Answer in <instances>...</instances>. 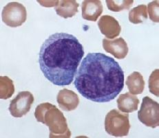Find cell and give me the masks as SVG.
<instances>
[{
  "label": "cell",
  "mask_w": 159,
  "mask_h": 138,
  "mask_svg": "<svg viewBox=\"0 0 159 138\" xmlns=\"http://www.w3.org/2000/svg\"><path fill=\"white\" fill-rule=\"evenodd\" d=\"M105 129L106 132L114 137L127 136L130 129L129 115L113 109L106 116Z\"/></svg>",
  "instance_id": "cell-4"
},
{
  "label": "cell",
  "mask_w": 159,
  "mask_h": 138,
  "mask_svg": "<svg viewBox=\"0 0 159 138\" xmlns=\"http://www.w3.org/2000/svg\"><path fill=\"white\" fill-rule=\"evenodd\" d=\"M57 101L59 107L66 111L75 110L79 104V98L77 94L68 89L59 91L57 97Z\"/></svg>",
  "instance_id": "cell-10"
},
{
  "label": "cell",
  "mask_w": 159,
  "mask_h": 138,
  "mask_svg": "<svg viewBox=\"0 0 159 138\" xmlns=\"http://www.w3.org/2000/svg\"><path fill=\"white\" fill-rule=\"evenodd\" d=\"M126 85L129 93L133 95L141 94L145 88V81L142 75L138 71H134L127 78Z\"/></svg>",
  "instance_id": "cell-14"
},
{
  "label": "cell",
  "mask_w": 159,
  "mask_h": 138,
  "mask_svg": "<svg viewBox=\"0 0 159 138\" xmlns=\"http://www.w3.org/2000/svg\"><path fill=\"white\" fill-rule=\"evenodd\" d=\"M148 19L147 6L139 5L132 8L129 12V20L134 24H141Z\"/></svg>",
  "instance_id": "cell-15"
},
{
  "label": "cell",
  "mask_w": 159,
  "mask_h": 138,
  "mask_svg": "<svg viewBox=\"0 0 159 138\" xmlns=\"http://www.w3.org/2000/svg\"><path fill=\"white\" fill-rule=\"evenodd\" d=\"M98 26L101 32L110 39H113L119 36L121 31L119 21L110 15L101 17L98 21Z\"/></svg>",
  "instance_id": "cell-8"
},
{
  "label": "cell",
  "mask_w": 159,
  "mask_h": 138,
  "mask_svg": "<svg viewBox=\"0 0 159 138\" xmlns=\"http://www.w3.org/2000/svg\"><path fill=\"white\" fill-rule=\"evenodd\" d=\"M15 92V86L12 80L7 76L0 77V98L6 100Z\"/></svg>",
  "instance_id": "cell-16"
},
{
  "label": "cell",
  "mask_w": 159,
  "mask_h": 138,
  "mask_svg": "<svg viewBox=\"0 0 159 138\" xmlns=\"http://www.w3.org/2000/svg\"><path fill=\"white\" fill-rule=\"evenodd\" d=\"M159 4L158 1H153L149 3L147 7V10L148 11L149 19L155 23L159 22Z\"/></svg>",
  "instance_id": "cell-19"
},
{
  "label": "cell",
  "mask_w": 159,
  "mask_h": 138,
  "mask_svg": "<svg viewBox=\"0 0 159 138\" xmlns=\"http://www.w3.org/2000/svg\"><path fill=\"white\" fill-rule=\"evenodd\" d=\"M2 14L3 22L11 28L21 26L26 22L27 19L26 7L18 2H11L6 4Z\"/></svg>",
  "instance_id": "cell-5"
},
{
  "label": "cell",
  "mask_w": 159,
  "mask_h": 138,
  "mask_svg": "<svg viewBox=\"0 0 159 138\" xmlns=\"http://www.w3.org/2000/svg\"><path fill=\"white\" fill-rule=\"evenodd\" d=\"M84 56V47L77 37L65 32L55 33L41 46L40 70L55 85L68 86L74 80Z\"/></svg>",
  "instance_id": "cell-2"
},
{
  "label": "cell",
  "mask_w": 159,
  "mask_h": 138,
  "mask_svg": "<svg viewBox=\"0 0 159 138\" xmlns=\"http://www.w3.org/2000/svg\"><path fill=\"white\" fill-rule=\"evenodd\" d=\"M107 8L113 12H120L123 10H128L132 7L133 0H107L106 1Z\"/></svg>",
  "instance_id": "cell-17"
},
{
  "label": "cell",
  "mask_w": 159,
  "mask_h": 138,
  "mask_svg": "<svg viewBox=\"0 0 159 138\" xmlns=\"http://www.w3.org/2000/svg\"><path fill=\"white\" fill-rule=\"evenodd\" d=\"M74 84L82 96L94 102H108L124 87V71L114 58L103 53H89L83 59Z\"/></svg>",
  "instance_id": "cell-1"
},
{
  "label": "cell",
  "mask_w": 159,
  "mask_h": 138,
  "mask_svg": "<svg viewBox=\"0 0 159 138\" xmlns=\"http://www.w3.org/2000/svg\"><path fill=\"white\" fill-rule=\"evenodd\" d=\"M139 121L145 126L156 128L159 126V104L149 98L144 97L138 112Z\"/></svg>",
  "instance_id": "cell-6"
},
{
  "label": "cell",
  "mask_w": 159,
  "mask_h": 138,
  "mask_svg": "<svg viewBox=\"0 0 159 138\" xmlns=\"http://www.w3.org/2000/svg\"><path fill=\"white\" fill-rule=\"evenodd\" d=\"M81 11L83 19L96 21L102 14L103 8L99 0H85L82 3Z\"/></svg>",
  "instance_id": "cell-11"
},
{
  "label": "cell",
  "mask_w": 159,
  "mask_h": 138,
  "mask_svg": "<svg viewBox=\"0 0 159 138\" xmlns=\"http://www.w3.org/2000/svg\"><path fill=\"white\" fill-rule=\"evenodd\" d=\"M34 101V96L30 92H21L11 101L9 111L15 118L23 117L29 112Z\"/></svg>",
  "instance_id": "cell-7"
},
{
  "label": "cell",
  "mask_w": 159,
  "mask_h": 138,
  "mask_svg": "<svg viewBox=\"0 0 159 138\" xmlns=\"http://www.w3.org/2000/svg\"><path fill=\"white\" fill-rule=\"evenodd\" d=\"M158 78H159V70L158 69H157V70H155L153 72H152L149 78V92L157 97L159 96Z\"/></svg>",
  "instance_id": "cell-18"
},
{
  "label": "cell",
  "mask_w": 159,
  "mask_h": 138,
  "mask_svg": "<svg viewBox=\"0 0 159 138\" xmlns=\"http://www.w3.org/2000/svg\"><path fill=\"white\" fill-rule=\"evenodd\" d=\"M139 104V98L130 93L120 94L117 100V106L119 110L127 114L137 111Z\"/></svg>",
  "instance_id": "cell-13"
},
{
  "label": "cell",
  "mask_w": 159,
  "mask_h": 138,
  "mask_svg": "<svg viewBox=\"0 0 159 138\" xmlns=\"http://www.w3.org/2000/svg\"><path fill=\"white\" fill-rule=\"evenodd\" d=\"M103 47L107 53L112 54L118 59L125 58L129 51L128 44L121 37L112 41L104 39L103 40Z\"/></svg>",
  "instance_id": "cell-9"
},
{
  "label": "cell",
  "mask_w": 159,
  "mask_h": 138,
  "mask_svg": "<svg viewBox=\"0 0 159 138\" xmlns=\"http://www.w3.org/2000/svg\"><path fill=\"white\" fill-rule=\"evenodd\" d=\"M37 122L48 127L50 137H65L71 136V132L63 113L54 105L44 102L39 105L34 113Z\"/></svg>",
  "instance_id": "cell-3"
},
{
  "label": "cell",
  "mask_w": 159,
  "mask_h": 138,
  "mask_svg": "<svg viewBox=\"0 0 159 138\" xmlns=\"http://www.w3.org/2000/svg\"><path fill=\"white\" fill-rule=\"evenodd\" d=\"M79 4L75 0L57 1L55 10L59 16L64 19L72 17L77 13Z\"/></svg>",
  "instance_id": "cell-12"
}]
</instances>
